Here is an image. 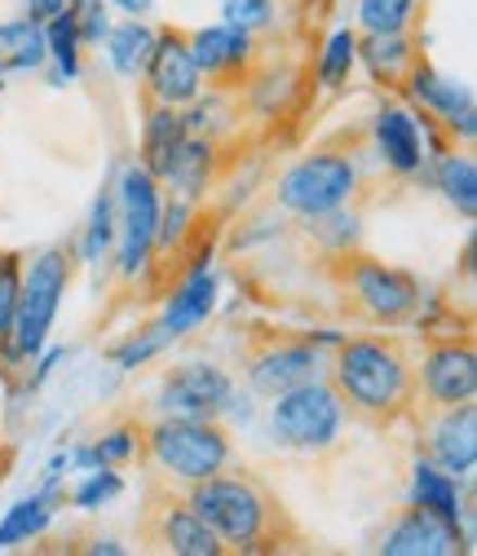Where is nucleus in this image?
I'll list each match as a JSON object with an SVG mask.
<instances>
[{
	"label": "nucleus",
	"mask_w": 477,
	"mask_h": 556,
	"mask_svg": "<svg viewBox=\"0 0 477 556\" xmlns=\"http://www.w3.org/2000/svg\"><path fill=\"white\" fill-rule=\"evenodd\" d=\"M327 384L336 389L346 420L372 433H389L402 420H416L420 344L416 336H398V331L340 336Z\"/></svg>",
	"instance_id": "obj_1"
},
{
	"label": "nucleus",
	"mask_w": 477,
	"mask_h": 556,
	"mask_svg": "<svg viewBox=\"0 0 477 556\" xmlns=\"http://www.w3.org/2000/svg\"><path fill=\"white\" fill-rule=\"evenodd\" d=\"M186 504L199 513V521L209 526L226 552L239 556H265V552H301L310 539L288 513V504L269 491V481H261L248 468H222L213 477L186 481Z\"/></svg>",
	"instance_id": "obj_2"
},
{
	"label": "nucleus",
	"mask_w": 477,
	"mask_h": 556,
	"mask_svg": "<svg viewBox=\"0 0 477 556\" xmlns=\"http://www.w3.org/2000/svg\"><path fill=\"white\" fill-rule=\"evenodd\" d=\"M323 278L336 292V309L359 327H406L420 323L425 288L416 274L385 265L363 248L323 252Z\"/></svg>",
	"instance_id": "obj_3"
},
{
	"label": "nucleus",
	"mask_w": 477,
	"mask_h": 556,
	"mask_svg": "<svg viewBox=\"0 0 477 556\" xmlns=\"http://www.w3.org/2000/svg\"><path fill=\"white\" fill-rule=\"evenodd\" d=\"M72 274H76L72 243H53V248L36 252L32 269H23V292H18L10 340H5V350H0V367H23L45 350L58 305H62L66 288H72Z\"/></svg>",
	"instance_id": "obj_4"
},
{
	"label": "nucleus",
	"mask_w": 477,
	"mask_h": 556,
	"mask_svg": "<svg viewBox=\"0 0 477 556\" xmlns=\"http://www.w3.org/2000/svg\"><path fill=\"white\" fill-rule=\"evenodd\" d=\"M340 336L336 331H288V327H243V376L248 389L261 397H279L301 380H314L323 367V350H336Z\"/></svg>",
	"instance_id": "obj_5"
},
{
	"label": "nucleus",
	"mask_w": 477,
	"mask_h": 556,
	"mask_svg": "<svg viewBox=\"0 0 477 556\" xmlns=\"http://www.w3.org/2000/svg\"><path fill=\"white\" fill-rule=\"evenodd\" d=\"M147 464L173 481H199L235 464V438L217 415H168L147 425Z\"/></svg>",
	"instance_id": "obj_6"
},
{
	"label": "nucleus",
	"mask_w": 477,
	"mask_h": 556,
	"mask_svg": "<svg viewBox=\"0 0 477 556\" xmlns=\"http://www.w3.org/2000/svg\"><path fill=\"white\" fill-rule=\"evenodd\" d=\"M269 429H275L279 446L297 455L327 459L336 451H346V410H340L336 389L318 376L279 393L275 410H269Z\"/></svg>",
	"instance_id": "obj_7"
},
{
	"label": "nucleus",
	"mask_w": 477,
	"mask_h": 556,
	"mask_svg": "<svg viewBox=\"0 0 477 556\" xmlns=\"http://www.w3.org/2000/svg\"><path fill=\"white\" fill-rule=\"evenodd\" d=\"M354 194H359V160L340 142H323L318 151L297 160L275 186V203L292 217L331 213L340 203H354Z\"/></svg>",
	"instance_id": "obj_8"
},
{
	"label": "nucleus",
	"mask_w": 477,
	"mask_h": 556,
	"mask_svg": "<svg viewBox=\"0 0 477 556\" xmlns=\"http://www.w3.org/2000/svg\"><path fill=\"white\" fill-rule=\"evenodd\" d=\"M420 406L416 420L442 406H460L477 397V344L473 331H420Z\"/></svg>",
	"instance_id": "obj_9"
},
{
	"label": "nucleus",
	"mask_w": 477,
	"mask_h": 556,
	"mask_svg": "<svg viewBox=\"0 0 477 556\" xmlns=\"http://www.w3.org/2000/svg\"><path fill=\"white\" fill-rule=\"evenodd\" d=\"M138 539L155 552H173V556H222V539L199 521V513L186 504V495H177L173 485H164L160 477L147 481V500L138 513Z\"/></svg>",
	"instance_id": "obj_10"
},
{
	"label": "nucleus",
	"mask_w": 477,
	"mask_h": 556,
	"mask_svg": "<svg viewBox=\"0 0 477 556\" xmlns=\"http://www.w3.org/2000/svg\"><path fill=\"white\" fill-rule=\"evenodd\" d=\"M190 58L199 66V76L209 80L213 89L222 93H243L248 80L261 72V66L275 58L269 45L261 36H248V31H235V27H203V31H190Z\"/></svg>",
	"instance_id": "obj_11"
},
{
	"label": "nucleus",
	"mask_w": 477,
	"mask_h": 556,
	"mask_svg": "<svg viewBox=\"0 0 477 556\" xmlns=\"http://www.w3.org/2000/svg\"><path fill=\"white\" fill-rule=\"evenodd\" d=\"M160 226V181L133 164L120 173V278H138L151 261Z\"/></svg>",
	"instance_id": "obj_12"
},
{
	"label": "nucleus",
	"mask_w": 477,
	"mask_h": 556,
	"mask_svg": "<svg viewBox=\"0 0 477 556\" xmlns=\"http://www.w3.org/2000/svg\"><path fill=\"white\" fill-rule=\"evenodd\" d=\"M142 102H164V106H190L203 93V76L190 58V31L186 27H164L155 31L151 58L142 66Z\"/></svg>",
	"instance_id": "obj_13"
},
{
	"label": "nucleus",
	"mask_w": 477,
	"mask_h": 556,
	"mask_svg": "<svg viewBox=\"0 0 477 556\" xmlns=\"http://www.w3.org/2000/svg\"><path fill=\"white\" fill-rule=\"evenodd\" d=\"M416 429L425 433V442H420L425 459H434L455 481L473 477V468H477V397L420 415Z\"/></svg>",
	"instance_id": "obj_14"
},
{
	"label": "nucleus",
	"mask_w": 477,
	"mask_h": 556,
	"mask_svg": "<svg viewBox=\"0 0 477 556\" xmlns=\"http://www.w3.org/2000/svg\"><path fill=\"white\" fill-rule=\"evenodd\" d=\"M376 552H385V556H455V552H468V534H464V526L442 521L420 504H406L376 534Z\"/></svg>",
	"instance_id": "obj_15"
},
{
	"label": "nucleus",
	"mask_w": 477,
	"mask_h": 556,
	"mask_svg": "<svg viewBox=\"0 0 477 556\" xmlns=\"http://www.w3.org/2000/svg\"><path fill=\"white\" fill-rule=\"evenodd\" d=\"M168 415H222L235 406V380L213 363H177L160 384Z\"/></svg>",
	"instance_id": "obj_16"
},
{
	"label": "nucleus",
	"mask_w": 477,
	"mask_h": 556,
	"mask_svg": "<svg viewBox=\"0 0 477 556\" xmlns=\"http://www.w3.org/2000/svg\"><path fill=\"white\" fill-rule=\"evenodd\" d=\"M359 58H363L367 76H372L380 89L406 98V80H412V72H416V66H420L429 53H425V45H420V31H393V36L363 31V36H359Z\"/></svg>",
	"instance_id": "obj_17"
},
{
	"label": "nucleus",
	"mask_w": 477,
	"mask_h": 556,
	"mask_svg": "<svg viewBox=\"0 0 477 556\" xmlns=\"http://www.w3.org/2000/svg\"><path fill=\"white\" fill-rule=\"evenodd\" d=\"M372 137H376V155L385 160L389 173L398 177H416L425 173V137H420V124L416 115L398 106V102H385L372 119Z\"/></svg>",
	"instance_id": "obj_18"
},
{
	"label": "nucleus",
	"mask_w": 477,
	"mask_h": 556,
	"mask_svg": "<svg viewBox=\"0 0 477 556\" xmlns=\"http://www.w3.org/2000/svg\"><path fill=\"white\" fill-rule=\"evenodd\" d=\"M142 151H138V164L164 186L168 181V168L186 142V115L181 106H164V102H142Z\"/></svg>",
	"instance_id": "obj_19"
},
{
	"label": "nucleus",
	"mask_w": 477,
	"mask_h": 556,
	"mask_svg": "<svg viewBox=\"0 0 477 556\" xmlns=\"http://www.w3.org/2000/svg\"><path fill=\"white\" fill-rule=\"evenodd\" d=\"M213 309H217V278L209 269H194V274H186L181 283L168 292L160 327L168 331V340H177V336L194 331L199 323H209Z\"/></svg>",
	"instance_id": "obj_20"
},
{
	"label": "nucleus",
	"mask_w": 477,
	"mask_h": 556,
	"mask_svg": "<svg viewBox=\"0 0 477 556\" xmlns=\"http://www.w3.org/2000/svg\"><path fill=\"white\" fill-rule=\"evenodd\" d=\"M213 173H217V142L186 132V142H181V151H177V160H173V168H168V181H164V186H173L181 199H190V203H194V199L209 194Z\"/></svg>",
	"instance_id": "obj_21"
},
{
	"label": "nucleus",
	"mask_w": 477,
	"mask_h": 556,
	"mask_svg": "<svg viewBox=\"0 0 477 556\" xmlns=\"http://www.w3.org/2000/svg\"><path fill=\"white\" fill-rule=\"evenodd\" d=\"M412 504H420V508H429L434 517L455 521V526L468 517V500L460 495L455 477L442 472V468H438L434 459H425V455H420V464H416V472H412Z\"/></svg>",
	"instance_id": "obj_22"
},
{
	"label": "nucleus",
	"mask_w": 477,
	"mask_h": 556,
	"mask_svg": "<svg viewBox=\"0 0 477 556\" xmlns=\"http://www.w3.org/2000/svg\"><path fill=\"white\" fill-rule=\"evenodd\" d=\"M45 62H49V49H45V27L36 18L0 23V76L40 72Z\"/></svg>",
	"instance_id": "obj_23"
},
{
	"label": "nucleus",
	"mask_w": 477,
	"mask_h": 556,
	"mask_svg": "<svg viewBox=\"0 0 477 556\" xmlns=\"http://www.w3.org/2000/svg\"><path fill=\"white\" fill-rule=\"evenodd\" d=\"M133 459L147 464V425L142 420H124L106 438H98L93 446L76 451V464L80 468H124Z\"/></svg>",
	"instance_id": "obj_24"
},
{
	"label": "nucleus",
	"mask_w": 477,
	"mask_h": 556,
	"mask_svg": "<svg viewBox=\"0 0 477 556\" xmlns=\"http://www.w3.org/2000/svg\"><path fill=\"white\" fill-rule=\"evenodd\" d=\"M58 504H62V495L53 491V485H45V491L32 495V500H18V504L5 513V521H0V552H10V547H18V543L40 539L45 526L53 521Z\"/></svg>",
	"instance_id": "obj_25"
},
{
	"label": "nucleus",
	"mask_w": 477,
	"mask_h": 556,
	"mask_svg": "<svg viewBox=\"0 0 477 556\" xmlns=\"http://www.w3.org/2000/svg\"><path fill=\"white\" fill-rule=\"evenodd\" d=\"M438 190L464 222L477 217V164L468 151H447L438 155Z\"/></svg>",
	"instance_id": "obj_26"
},
{
	"label": "nucleus",
	"mask_w": 477,
	"mask_h": 556,
	"mask_svg": "<svg viewBox=\"0 0 477 556\" xmlns=\"http://www.w3.org/2000/svg\"><path fill=\"white\" fill-rule=\"evenodd\" d=\"M151 45H155V31L142 23V18H128L120 27L106 31V53H111V66L120 76L128 80H138L142 76V66L151 58Z\"/></svg>",
	"instance_id": "obj_27"
},
{
	"label": "nucleus",
	"mask_w": 477,
	"mask_h": 556,
	"mask_svg": "<svg viewBox=\"0 0 477 556\" xmlns=\"http://www.w3.org/2000/svg\"><path fill=\"white\" fill-rule=\"evenodd\" d=\"M359 226H363V217H359V207H350V203H340V207L318 213V217H301V230L318 248V256L323 252H340V248H359V235H363Z\"/></svg>",
	"instance_id": "obj_28"
},
{
	"label": "nucleus",
	"mask_w": 477,
	"mask_h": 556,
	"mask_svg": "<svg viewBox=\"0 0 477 556\" xmlns=\"http://www.w3.org/2000/svg\"><path fill=\"white\" fill-rule=\"evenodd\" d=\"M354 10H359V27L376 36L420 31L425 23V0H354Z\"/></svg>",
	"instance_id": "obj_29"
},
{
	"label": "nucleus",
	"mask_w": 477,
	"mask_h": 556,
	"mask_svg": "<svg viewBox=\"0 0 477 556\" xmlns=\"http://www.w3.org/2000/svg\"><path fill=\"white\" fill-rule=\"evenodd\" d=\"M45 49H49V58L58 62V76H53L58 85L80 76L85 45H80V36H76V23L66 18V10H62V14H53V18L45 23Z\"/></svg>",
	"instance_id": "obj_30"
},
{
	"label": "nucleus",
	"mask_w": 477,
	"mask_h": 556,
	"mask_svg": "<svg viewBox=\"0 0 477 556\" xmlns=\"http://www.w3.org/2000/svg\"><path fill=\"white\" fill-rule=\"evenodd\" d=\"M354 62H359V31H354V27H340V31L327 40V49H323V58H318V66H314V76H318V85H323L327 93H336V89H346Z\"/></svg>",
	"instance_id": "obj_31"
},
{
	"label": "nucleus",
	"mask_w": 477,
	"mask_h": 556,
	"mask_svg": "<svg viewBox=\"0 0 477 556\" xmlns=\"http://www.w3.org/2000/svg\"><path fill=\"white\" fill-rule=\"evenodd\" d=\"M111 190L115 186L106 181L102 194L93 199V217H89V230H85V243H80V256L89 265H102L106 252H111V243H115V194Z\"/></svg>",
	"instance_id": "obj_32"
},
{
	"label": "nucleus",
	"mask_w": 477,
	"mask_h": 556,
	"mask_svg": "<svg viewBox=\"0 0 477 556\" xmlns=\"http://www.w3.org/2000/svg\"><path fill=\"white\" fill-rule=\"evenodd\" d=\"M23 252L18 248H0V350L10 340L14 327V309H18V292H23Z\"/></svg>",
	"instance_id": "obj_33"
},
{
	"label": "nucleus",
	"mask_w": 477,
	"mask_h": 556,
	"mask_svg": "<svg viewBox=\"0 0 477 556\" xmlns=\"http://www.w3.org/2000/svg\"><path fill=\"white\" fill-rule=\"evenodd\" d=\"M164 344H173L168 340V331L160 327V323H147V327H138L124 344H115L111 350V358H115V367H124V371H133V367H142V363H151Z\"/></svg>",
	"instance_id": "obj_34"
},
{
	"label": "nucleus",
	"mask_w": 477,
	"mask_h": 556,
	"mask_svg": "<svg viewBox=\"0 0 477 556\" xmlns=\"http://www.w3.org/2000/svg\"><path fill=\"white\" fill-rule=\"evenodd\" d=\"M275 14H279V0H222L226 27L248 31V36H265L275 27Z\"/></svg>",
	"instance_id": "obj_35"
},
{
	"label": "nucleus",
	"mask_w": 477,
	"mask_h": 556,
	"mask_svg": "<svg viewBox=\"0 0 477 556\" xmlns=\"http://www.w3.org/2000/svg\"><path fill=\"white\" fill-rule=\"evenodd\" d=\"M66 18L76 23V36L80 45H102L106 31H111V18H106V0H66Z\"/></svg>",
	"instance_id": "obj_36"
},
{
	"label": "nucleus",
	"mask_w": 477,
	"mask_h": 556,
	"mask_svg": "<svg viewBox=\"0 0 477 556\" xmlns=\"http://www.w3.org/2000/svg\"><path fill=\"white\" fill-rule=\"evenodd\" d=\"M120 491H124V477H120L115 468H93V472H89V481H85L80 491L72 495V504H76V508H98V504L115 500Z\"/></svg>",
	"instance_id": "obj_37"
},
{
	"label": "nucleus",
	"mask_w": 477,
	"mask_h": 556,
	"mask_svg": "<svg viewBox=\"0 0 477 556\" xmlns=\"http://www.w3.org/2000/svg\"><path fill=\"white\" fill-rule=\"evenodd\" d=\"M66 10V0H27V18H36L40 27L53 18V14H62Z\"/></svg>",
	"instance_id": "obj_38"
},
{
	"label": "nucleus",
	"mask_w": 477,
	"mask_h": 556,
	"mask_svg": "<svg viewBox=\"0 0 477 556\" xmlns=\"http://www.w3.org/2000/svg\"><path fill=\"white\" fill-rule=\"evenodd\" d=\"M115 5H120L128 18H142V14H151V5H155V0H115Z\"/></svg>",
	"instance_id": "obj_39"
},
{
	"label": "nucleus",
	"mask_w": 477,
	"mask_h": 556,
	"mask_svg": "<svg viewBox=\"0 0 477 556\" xmlns=\"http://www.w3.org/2000/svg\"><path fill=\"white\" fill-rule=\"evenodd\" d=\"M0 93H5V80H0Z\"/></svg>",
	"instance_id": "obj_40"
}]
</instances>
